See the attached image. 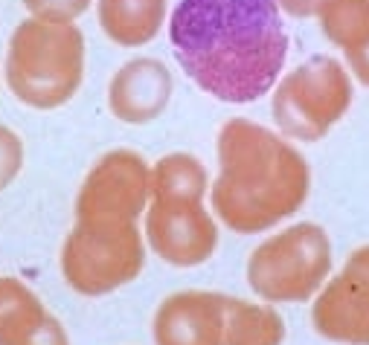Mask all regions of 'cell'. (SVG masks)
Instances as JSON below:
<instances>
[{
    "label": "cell",
    "mask_w": 369,
    "mask_h": 345,
    "mask_svg": "<svg viewBox=\"0 0 369 345\" xmlns=\"http://www.w3.org/2000/svg\"><path fill=\"white\" fill-rule=\"evenodd\" d=\"M146 264L137 221H76L61 246V276L76 293L105 296L134 282Z\"/></svg>",
    "instance_id": "5"
},
{
    "label": "cell",
    "mask_w": 369,
    "mask_h": 345,
    "mask_svg": "<svg viewBox=\"0 0 369 345\" xmlns=\"http://www.w3.org/2000/svg\"><path fill=\"white\" fill-rule=\"evenodd\" d=\"M314 15L323 35L343 53L369 35V0H320Z\"/></svg>",
    "instance_id": "16"
},
{
    "label": "cell",
    "mask_w": 369,
    "mask_h": 345,
    "mask_svg": "<svg viewBox=\"0 0 369 345\" xmlns=\"http://www.w3.org/2000/svg\"><path fill=\"white\" fill-rule=\"evenodd\" d=\"M169 41L186 76L230 105L262 99L288 58L277 0H181L169 18Z\"/></svg>",
    "instance_id": "1"
},
{
    "label": "cell",
    "mask_w": 369,
    "mask_h": 345,
    "mask_svg": "<svg viewBox=\"0 0 369 345\" xmlns=\"http://www.w3.org/2000/svg\"><path fill=\"white\" fill-rule=\"evenodd\" d=\"M329 273L331 241L317 224H294L270 235L247 261V285L265 302H309Z\"/></svg>",
    "instance_id": "4"
},
{
    "label": "cell",
    "mask_w": 369,
    "mask_h": 345,
    "mask_svg": "<svg viewBox=\"0 0 369 345\" xmlns=\"http://www.w3.org/2000/svg\"><path fill=\"white\" fill-rule=\"evenodd\" d=\"M311 169L297 148L250 119H230L218 131V177L213 209L238 235L265 233L306 203Z\"/></svg>",
    "instance_id": "2"
},
{
    "label": "cell",
    "mask_w": 369,
    "mask_h": 345,
    "mask_svg": "<svg viewBox=\"0 0 369 345\" xmlns=\"http://www.w3.org/2000/svg\"><path fill=\"white\" fill-rule=\"evenodd\" d=\"M154 345H224V296L206 290L172 293L154 314Z\"/></svg>",
    "instance_id": "10"
},
{
    "label": "cell",
    "mask_w": 369,
    "mask_h": 345,
    "mask_svg": "<svg viewBox=\"0 0 369 345\" xmlns=\"http://www.w3.org/2000/svg\"><path fill=\"white\" fill-rule=\"evenodd\" d=\"M311 322L331 342L369 345V244L352 253L343 270L317 290Z\"/></svg>",
    "instance_id": "8"
},
{
    "label": "cell",
    "mask_w": 369,
    "mask_h": 345,
    "mask_svg": "<svg viewBox=\"0 0 369 345\" xmlns=\"http://www.w3.org/2000/svg\"><path fill=\"white\" fill-rule=\"evenodd\" d=\"M343 56H346V61H349V70L355 73V78L361 81V85L369 87V35H366L358 47L346 49Z\"/></svg>",
    "instance_id": "19"
},
{
    "label": "cell",
    "mask_w": 369,
    "mask_h": 345,
    "mask_svg": "<svg viewBox=\"0 0 369 345\" xmlns=\"http://www.w3.org/2000/svg\"><path fill=\"white\" fill-rule=\"evenodd\" d=\"M169 0H99V26L120 47L149 44L166 24Z\"/></svg>",
    "instance_id": "13"
},
{
    "label": "cell",
    "mask_w": 369,
    "mask_h": 345,
    "mask_svg": "<svg viewBox=\"0 0 369 345\" xmlns=\"http://www.w3.org/2000/svg\"><path fill=\"white\" fill-rule=\"evenodd\" d=\"M174 90L172 73L157 58H134L122 64L108 85L110 113L128 125H146L166 110Z\"/></svg>",
    "instance_id": "11"
},
{
    "label": "cell",
    "mask_w": 369,
    "mask_h": 345,
    "mask_svg": "<svg viewBox=\"0 0 369 345\" xmlns=\"http://www.w3.org/2000/svg\"><path fill=\"white\" fill-rule=\"evenodd\" d=\"M151 203V169L137 151H108L88 171L76 197V221H137Z\"/></svg>",
    "instance_id": "7"
},
{
    "label": "cell",
    "mask_w": 369,
    "mask_h": 345,
    "mask_svg": "<svg viewBox=\"0 0 369 345\" xmlns=\"http://www.w3.org/2000/svg\"><path fill=\"white\" fill-rule=\"evenodd\" d=\"M285 322L270 305L224 296V345H282Z\"/></svg>",
    "instance_id": "14"
},
{
    "label": "cell",
    "mask_w": 369,
    "mask_h": 345,
    "mask_svg": "<svg viewBox=\"0 0 369 345\" xmlns=\"http://www.w3.org/2000/svg\"><path fill=\"white\" fill-rule=\"evenodd\" d=\"M24 166V142L12 128L0 125V192L12 186V180L18 177Z\"/></svg>",
    "instance_id": "18"
},
{
    "label": "cell",
    "mask_w": 369,
    "mask_h": 345,
    "mask_svg": "<svg viewBox=\"0 0 369 345\" xmlns=\"http://www.w3.org/2000/svg\"><path fill=\"white\" fill-rule=\"evenodd\" d=\"M352 105V81L341 61L314 56L288 73L274 90V122L291 140L317 142Z\"/></svg>",
    "instance_id": "6"
},
{
    "label": "cell",
    "mask_w": 369,
    "mask_h": 345,
    "mask_svg": "<svg viewBox=\"0 0 369 345\" xmlns=\"http://www.w3.org/2000/svg\"><path fill=\"white\" fill-rule=\"evenodd\" d=\"M0 345H70L61 322L12 276H0Z\"/></svg>",
    "instance_id": "12"
},
{
    "label": "cell",
    "mask_w": 369,
    "mask_h": 345,
    "mask_svg": "<svg viewBox=\"0 0 369 345\" xmlns=\"http://www.w3.org/2000/svg\"><path fill=\"white\" fill-rule=\"evenodd\" d=\"M210 189V177L198 157L192 154H166L151 169V201H186L204 203Z\"/></svg>",
    "instance_id": "15"
},
{
    "label": "cell",
    "mask_w": 369,
    "mask_h": 345,
    "mask_svg": "<svg viewBox=\"0 0 369 345\" xmlns=\"http://www.w3.org/2000/svg\"><path fill=\"white\" fill-rule=\"evenodd\" d=\"M85 78V35L76 24L26 18L15 26L6 53V85L35 110L67 105Z\"/></svg>",
    "instance_id": "3"
},
{
    "label": "cell",
    "mask_w": 369,
    "mask_h": 345,
    "mask_svg": "<svg viewBox=\"0 0 369 345\" xmlns=\"http://www.w3.org/2000/svg\"><path fill=\"white\" fill-rule=\"evenodd\" d=\"M146 241L166 264L198 267L218 250V226L204 203L151 201L146 209Z\"/></svg>",
    "instance_id": "9"
},
{
    "label": "cell",
    "mask_w": 369,
    "mask_h": 345,
    "mask_svg": "<svg viewBox=\"0 0 369 345\" xmlns=\"http://www.w3.org/2000/svg\"><path fill=\"white\" fill-rule=\"evenodd\" d=\"M29 18L38 21H58V24H73L79 15H85L90 0H24Z\"/></svg>",
    "instance_id": "17"
},
{
    "label": "cell",
    "mask_w": 369,
    "mask_h": 345,
    "mask_svg": "<svg viewBox=\"0 0 369 345\" xmlns=\"http://www.w3.org/2000/svg\"><path fill=\"white\" fill-rule=\"evenodd\" d=\"M277 6L285 9L291 18H311L320 6V0H277Z\"/></svg>",
    "instance_id": "20"
}]
</instances>
